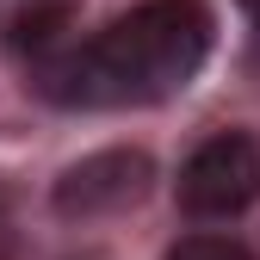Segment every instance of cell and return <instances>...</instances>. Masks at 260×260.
I'll list each match as a JSON object with an SVG mask.
<instances>
[{
  "label": "cell",
  "mask_w": 260,
  "mask_h": 260,
  "mask_svg": "<svg viewBox=\"0 0 260 260\" xmlns=\"http://www.w3.org/2000/svg\"><path fill=\"white\" fill-rule=\"evenodd\" d=\"M211 13L199 0H143L112 19L93 44L56 56L44 69V93L56 106H155L205 69Z\"/></svg>",
  "instance_id": "cell-1"
},
{
  "label": "cell",
  "mask_w": 260,
  "mask_h": 260,
  "mask_svg": "<svg viewBox=\"0 0 260 260\" xmlns=\"http://www.w3.org/2000/svg\"><path fill=\"white\" fill-rule=\"evenodd\" d=\"M260 199V149L248 137H211L180 168V205L192 217H242Z\"/></svg>",
  "instance_id": "cell-2"
},
{
  "label": "cell",
  "mask_w": 260,
  "mask_h": 260,
  "mask_svg": "<svg viewBox=\"0 0 260 260\" xmlns=\"http://www.w3.org/2000/svg\"><path fill=\"white\" fill-rule=\"evenodd\" d=\"M143 186H149V155L112 149V155H93V161H81V168L62 174L56 211L62 217H100V211H118L130 199H143Z\"/></svg>",
  "instance_id": "cell-3"
},
{
  "label": "cell",
  "mask_w": 260,
  "mask_h": 260,
  "mask_svg": "<svg viewBox=\"0 0 260 260\" xmlns=\"http://www.w3.org/2000/svg\"><path fill=\"white\" fill-rule=\"evenodd\" d=\"M168 260H254L242 242H230V236H186Z\"/></svg>",
  "instance_id": "cell-4"
},
{
  "label": "cell",
  "mask_w": 260,
  "mask_h": 260,
  "mask_svg": "<svg viewBox=\"0 0 260 260\" xmlns=\"http://www.w3.org/2000/svg\"><path fill=\"white\" fill-rule=\"evenodd\" d=\"M242 13H248V25H254V44H260V0H242Z\"/></svg>",
  "instance_id": "cell-5"
}]
</instances>
